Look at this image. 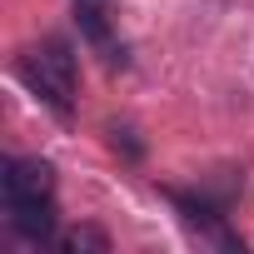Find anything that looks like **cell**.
I'll return each mask as SVG.
<instances>
[{"instance_id":"cell-2","label":"cell","mask_w":254,"mask_h":254,"mask_svg":"<svg viewBox=\"0 0 254 254\" xmlns=\"http://www.w3.org/2000/svg\"><path fill=\"white\" fill-rule=\"evenodd\" d=\"M50 185H55V175H50L45 160H10L5 165V199L10 204H20V199H50Z\"/></svg>"},{"instance_id":"cell-1","label":"cell","mask_w":254,"mask_h":254,"mask_svg":"<svg viewBox=\"0 0 254 254\" xmlns=\"http://www.w3.org/2000/svg\"><path fill=\"white\" fill-rule=\"evenodd\" d=\"M20 75H25V85L30 90H40L60 115L70 110V90H75V60H70V50L60 45V40H45L35 55H25L20 60Z\"/></svg>"},{"instance_id":"cell-4","label":"cell","mask_w":254,"mask_h":254,"mask_svg":"<svg viewBox=\"0 0 254 254\" xmlns=\"http://www.w3.org/2000/svg\"><path fill=\"white\" fill-rule=\"evenodd\" d=\"M105 249V234H95V229H80V234H70V249Z\"/></svg>"},{"instance_id":"cell-3","label":"cell","mask_w":254,"mask_h":254,"mask_svg":"<svg viewBox=\"0 0 254 254\" xmlns=\"http://www.w3.org/2000/svg\"><path fill=\"white\" fill-rule=\"evenodd\" d=\"M10 224L25 239H45L55 229V209H50V199H20V204H10Z\"/></svg>"}]
</instances>
